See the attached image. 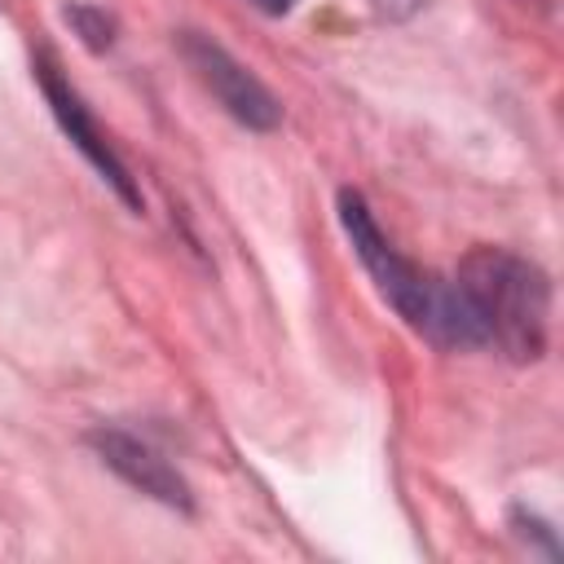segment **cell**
Returning <instances> with one entry per match:
<instances>
[{
    "mask_svg": "<svg viewBox=\"0 0 564 564\" xmlns=\"http://www.w3.org/2000/svg\"><path fill=\"white\" fill-rule=\"evenodd\" d=\"M454 286L476 326V344H494L511 361H538L546 352L551 286L538 264L502 247H476Z\"/></svg>",
    "mask_w": 564,
    "mask_h": 564,
    "instance_id": "obj_1",
    "label": "cell"
},
{
    "mask_svg": "<svg viewBox=\"0 0 564 564\" xmlns=\"http://www.w3.org/2000/svg\"><path fill=\"white\" fill-rule=\"evenodd\" d=\"M181 53H185L189 70L203 79V88L225 106V115H234L238 123H247V128H256V132L278 128V119H282L278 97H273L234 53H225L216 40H207V35H198V31H185V35H181Z\"/></svg>",
    "mask_w": 564,
    "mask_h": 564,
    "instance_id": "obj_2",
    "label": "cell"
},
{
    "mask_svg": "<svg viewBox=\"0 0 564 564\" xmlns=\"http://www.w3.org/2000/svg\"><path fill=\"white\" fill-rule=\"evenodd\" d=\"M35 79H40V88H44V101H48V110H53V119L62 123V132L70 137V145L101 172V181L132 207V212H141V189H137V181H132V172L123 167V159L115 154V145L106 141V132L93 123V115L84 110V101H79V93L57 75V66H53V57H40L35 62Z\"/></svg>",
    "mask_w": 564,
    "mask_h": 564,
    "instance_id": "obj_3",
    "label": "cell"
},
{
    "mask_svg": "<svg viewBox=\"0 0 564 564\" xmlns=\"http://www.w3.org/2000/svg\"><path fill=\"white\" fill-rule=\"evenodd\" d=\"M88 445L97 449V458L123 480L132 485L137 494L163 502V507H176V511H189V485L185 476L154 449L145 445L141 436L123 432V427H93L88 432Z\"/></svg>",
    "mask_w": 564,
    "mask_h": 564,
    "instance_id": "obj_4",
    "label": "cell"
},
{
    "mask_svg": "<svg viewBox=\"0 0 564 564\" xmlns=\"http://www.w3.org/2000/svg\"><path fill=\"white\" fill-rule=\"evenodd\" d=\"M66 22L75 26V35L88 44V48H106L115 40V18L106 9H93V4H70L66 9Z\"/></svg>",
    "mask_w": 564,
    "mask_h": 564,
    "instance_id": "obj_5",
    "label": "cell"
},
{
    "mask_svg": "<svg viewBox=\"0 0 564 564\" xmlns=\"http://www.w3.org/2000/svg\"><path fill=\"white\" fill-rule=\"evenodd\" d=\"M251 9H260V13H269V18H278V13H291L295 9V0H247Z\"/></svg>",
    "mask_w": 564,
    "mask_h": 564,
    "instance_id": "obj_6",
    "label": "cell"
}]
</instances>
